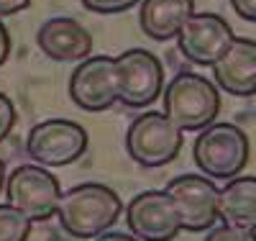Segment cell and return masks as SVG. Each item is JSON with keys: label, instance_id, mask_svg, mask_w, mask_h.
<instances>
[{"label": "cell", "instance_id": "6da1fadb", "mask_svg": "<svg viewBox=\"0 0 256 241\" xmlns=\"http://www.w3.org/2000/svg\"><path fill=\"white\" fill-rule=\"evenodd\" d=\"M123 215V200L102 182H82L62 192L56 208L59 226L72 238H98L110 231Z\"/></svg>", "mask_w": 256, "mask_h": 241}, {"label": "cell", "instance_id": "7a4b0ae2", "mask_svg": "<svg viewBox=\"0 0 256 241\" xmlns=\"http://www.w3.org/2000/svg\"><path fill=\"white\" fill-rule=\"evenodd\" d=\"M164 113L182 131H202L220 113V93L205 75L180 72L164 87Z\"/></svg>", "mask_w": 256, "mask_h": 241}, {"label": "cell", "instance_id": "3957f363", "mask_svg": "<svg viewBox=\"0 0 256 241\" xmlns=\"http://www.w3.org/2000/svg\"><path fill=\"white\" fill-rule=\"evenodd\" d=\"M251 144L246 131L236 123H212L200 131L192 146V157L200 172L210 180H233L248 164Z\"/></svg>", "mask_w": 256, "mask_h": 241}, {"label": "cell", "instance_id": "277c9868", "mask_svg": "<svg viewBox=\"0 0 256 241\" xmlns=\"http://www.w3.org/2000/svg\"><path fill=\"white\" fill-rule=\"evenodd\" d=\"M184 144V131L164 111H144L126 131V151L141 167H164L174 162Z\"/></svg>", "mask_w": 256, "mask_h": 241}, {"label": "cell", "instance_id": "5b68a950", "mask_svg": "<svg viewBox=\"0 0 256 241\" xmlns=\"http://www.w3.org/2000/svg\"><path fill=\"white\" fill-rule=\"evenodd\" d=\"M90 136L84 126L70 118H49L28 131L26 151L41 167H67L74 164L88 151Z\"/></svg>", "mask_w": 256, "mask_h": 241}, {"label": "cell", "instance_id": "8992f818", "mask_svg": "<svg viewBox=\"0 0 256 241\" xmlns=\"http://www.w3.org/2000/svg\"><path fill=\"white\" fill-rule=\"evenodd\" d=\"M6 195L8 203L16 205L20 213H26L31 221H49L52 215H56L62 187L49 167L20 164L8 174Z\"/></svg>", "mask_w": 256, "mask_h": 241}, {"label": "cell", "instance_id": "52a82bcc", "mask_svg": "<svg viewBox=\"0 0 256 241\" xmlns=\"http://www.w3.org/2000/svg\"><path fill=\"white\" fill-rule=\"evenodd\" d=\"M70 98L90 113H102L120 100V75L116 57L98 54L82 59L70 77Z\"/></svg>", "mask_w": 256, "mask_h": 241}, {"label": "cell", "instance_id": "ba28073f", "mask_svg": "<svg viewBox=\"0 0 256 241\" xmlns=\"http://www.w3.org/2000/svg\"><path fill=\"white\" fill-rule=\"evenodd\" d=\"M164 190L174 200L182 231L200 233L216 226L220 187H216L210 177H205V174H180V177L169 180Z\"/></svg>", "mask_w": 256, "mask_h": 241}, {"label": "cell", "instance_id": "9c48e42d", "mask_svg": "<svg viewBox=\"0 0 256 241\" xmlns=\"http://www.w3.org/2000/svg\"><path fill=\"white\" fill-rule=\"evenodd\" d=\"M126 226L138 241H172L182 231L180 213L166 190H144L126 205Z\"/></svg>", "mask_w": 256, "mask_h": 241}, {"label": "cell", "instance_id": "30bf717a", "mask_svg": "<svg viewBox=\"0 0 256 241\" xmlns=\"http://www.w3.org/2000/svg\"><path fill=\"white\" fill-rule=\"evenodd\" d=\"M120 75V100L126 108H146L164 93L162 59L148 49H126L116 57Z\"/></svg>", "mask_w": 256, "mask_h": 241}, {"label": "cell", "instance_id": "8fae6325", "mask_svg": "<svg viewBox=\"0 0 256 241\" xmlns=\"http://www.w3.org/2000/svg\"><path fill=\"white\" fill-rule=\"evenodd\" d=\"M236 34H233L230 24L218 16V13H192L187 24L182 26L177 36V47L190 59L192 64L200 67H212L233 44Z\"/></svg>", "mask_w": 256, "mask_h": 241}, {"label": "cell", "instance_id": "7c38bea8", "mask_svg": "<svg viewBox=\"0 0 256 241\" xmlns=\"http://www.w3.org/2000/svg\"><path fill=\"white\" fill-rule=\"evenodd\" d=\"M212 77H216V85L228 95H256V41L236 36L228 52L212 64Z\"/></svg>", "mask_w": 256, "mask_h": 241}, {"label": "cell", "instance_id": "4fadbf2b", "mask_svg": "<svg viewBox=\"0 0 256 241\" xmlns=\"http://www.w3.org/2000/svg\"><path fill=\"white\" fill-rule=\"evenodd\" d=\"M36 44L54 62H82L92 52V36L80 21L56 16L41 24Z\"/></svg>", "mask_w": 256, "mask_h": 241}, {"label": "cell", "instance_id": "5bb4252c", "mask_svg": "<svg viewBox=\"0 0 256 241\" xmlns=\"http://www.w3.org/2000/svg\"><path fill=\"white\" fill-rule=\"evenodd\" d=\"M195 13V0H141L138 24L154 41L177 39L187 18Z\"/></svg>", "mask_w": 256, "mask_h": 241}, {"label": "cell", "instance_id": "9a60e30c", "mask_svg": "<svg viewBox=\"0 0 256 241\" xmlns=\"http://www.w3.org/2000/svg\"><path fill=\"white\" fill-rule=\"evenodd\" d=\"M218 218L223 223L256 231V177L238 174L220 187Z\"/></svg>", "mask_w": 256, "mask_h": 241}, {"label": "cell", "instance_id": "2e32d148", "mask_svg": "<svg viewBox=\"0 0 256 241\" xmlns=\"http://www.w3.org/2000/svg\"><path fill=\"white\" fill-rule=\"evenodd\" d=\"M31 218L10 203H0V241H28Z\"/></svg>", "mask_w": 256, "mask_h": 241}, {"label": "cell", "instance_id": "e0dca14e", "mask_svg": "<svg viewBox=\"0 0 256 241\" xmlns=\"http://www.w3.org/2000/svg\"><path fill=\"white\" fill-rule=\"evenodd\" d=\"M205 241H256V231L223 223V226L210 228L208 236H205Z\"/></svg>", "mask_w": 256, "mask_h": 241}, {"label": "cell", "instance_id": "ac0fdd59", "mask_svg": "<svg viewBox=\"0 0 256 241\" xmlns=\"http://www.w3.org/2000/svg\"><path fill=\"white\" fill-rule=\"evenodd\" d=\"M82 6L100 16H116L123 11H131L134 6H141V0H82Z\"/></svg>", "mask_w": 256, "mask_h": 241}, {"label": "cell", "instance_id": "d6986e66", "mask_svg": "<svg viewBox=\"0 0 256 241\" xmlns=\"http://www.w3.org/2000/svg\"><path fill=\"white\" fill-rule=\"evenodd\" d=\"M16 118H18V113H16L13 100H10L6 93H0V144H3V141L8 139V134L13 131Z\"/></svg>", "mask_w": 256, "mask_h": 241}, {"label": "cell", "instance_id": "ffe728a7", "mask_svg": "<svg viewBox=\"0 0 256 241\" xmlns=\"http://www.w3.org/2000/svg\"><path fill=\"white\" fill-rule=\"evenodd\" d=\"M230 8L236 11L238 18L256 24V0H230Z\"/></svg>", "mask_w": 256, "mask_h": 241}, {"label": "cell", "instance_id": "44dd1931", "mask_svg": "<svg viewBox=\"0 0 256 241\" xmlns=\"http://www.w3.org/2000/svg\"><path fill=\"white\" fill-rule=\"evenodd\" d=\"M28 6H31V0H0V18L16 16L20 11H26Z\"/></svg>", "mask_w": 256, "mask_h": 241}, {"label": "cell", "instance_id": "7402d4cb", "mask_svg": "<svg viewBox=\"0 0 256 241\" xmlns=\"http://www.w3.org/2000/svg\"><path fill=\"white\" fill-rule=\"evenodd\" d=\"M8 54H10V34H8V29L3 24V18H0V67L6 64Z\"/></svg>", "mask_w": 256, "mask_h": 241}, {"label": "cell", "instance_id": "603a6c76", "mask_svg": "<svg viewBox=\"0 0 256 241\" xmlns=\"http://www.w3.org/2000/svg\"><path fill=\"white\" fill-rule=\"evenodd\" d=\"M95 241H138L131 231L128 233H120V231H105L102 236H98Z\"/></svg>", "mask_w": 256, "mask_h": 241}, {"label": "cell", "instance_id": "cb8c5ba5", "mask_svg": "<svg viewBox=\"0 0 256 241\" xmlns=\"http://www.w3.org/2000/svg\"><path fill=\"white\" fill-rule=\"evenodd\" d=\"M6 182H8V177H6V164H3V159H0V192L6 190Z\"/></svg>", "mask_w": 256, "mask_h": 241}]
</instances>
